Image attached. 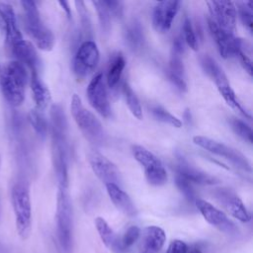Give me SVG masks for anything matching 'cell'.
Instances as JSON below:
<instances>
[{
  "label": "cell",
  "mask_w": 253,
  "mask_h": 253,
  "mask_svg": "<svg viewBox=\"0 0 253 253\" xmlns=\"http://www.w3.org/2000/svg\"><path fill=\"white\" fill-rule=\"evenodd\" d=\"M0 12L6 37V46L7 48H10L13 44L22 41L23 36L18 27L16 14L13 7L6 3H0Z\"/></svg>",
  "instance_id": "cell-18"
},
{
  "label": "cell",
  "mask_w": 253,
  "mask_h": 253,
  "mask_svg": "<svg viewBox=\"0 0 253 253\" xmlns=\"http://www.w3.org/2000/svg\"><path fill=\"white\" fill-rule=\"evenodd\" d=\"M11 203L15 215L16 229L22 239L29 238L32 230V203L26 183L17 182L11 189Z\"/></svg>",
  "instance_id": "cell-2"
},
{
  "label": "cell",
  "mask_w": 253,
  "mask_h": 253,
  "mask_svg": "<svg viewBox=\"0 0 253 253\" xmlns=\"http://www.w3.org/2000/svg\"><path fill=\"white\" fill-rule=\"evenodd\" d=\"M29 84L34 102L36 104V109L42 112L47 108L51 101L50 92L46 85L40 78L38 72H31Z\"/></svg>",
  "instance_id": "cell-21"
},
{
  "label": "cell",
  "mask_w": 253,
  "mask_h": 253,
  "mask_svg": "<svg viewBox=\"0 0 253 253\" xmlns=\"http://www.w3.org/2000/svg\"><path fill=\"white\" fill-rule=\"evenodd\" d=\"M131 151L134 159L142 166L144 176L150 185L159 187L167 182V172L156 155L140 145H133Z\"/></svg>",
  "instance_id": "cell-6"
},
{
  "label": "cell",
  "mask_w": 253,
  "mask_h": 253,
  "mask_svg": "<svg viewBox=\"0 0 253 253\" xmlns=\"http://www.w3.org/2000/svg\"><path fill=\"white\" fill-rule=\"evenodd\" d=\"M140 229L136 225L129 226L121 239H119V253L126 252L128 250L138 239L140 236Z\"/></svg>",
  "instance_id": "cell-28"
},
{
  "label": "cell",
  "mask_w": 253,
  "mask_h": 253,
  "mask_svg": "<svg viewBox=\"0 0 253 253\" xmlns=\"http://www.w3.org/2000/svg\"><path fill=\"white\" fill-rule=\"evenodd\" d=\"M29 121L38 134L42 136L45 135L47 131V124L41 111L37 109L32 110L29 114Z\"/></svg>",
  "instance_id": "cell-29"
},
{
  "label": "cell",
  "mask_w": 253,
  "mask_h": 253,
  "mask_svg": "<svg viewBox=\"0 0 253 253\" xmlns=\"http://www.w3.org/2000/svg\"><path fill=\"white\" fill-rule=\"evenodd\" d=\"M10 51L14 57V60L24 64L31 72H38L39 56L34 44L26 40H22L10 48Z\"/></svg>",
  "instance_id": "cell-17"
},
{
  "label": "cell",
  "mask_w": 253,
  "mask_h": 253,
  "mask_svg": "<svg viewBox=\"0 0 253 253\" xmlns=\"http://www.w3.org/2000/svg\"><path fill=\"white\" fill-rule=\"evenodd\" d=\"M70 110L77 126L86 138L91 142H100L104 136L103 126L99 120L84 107L77 94L72 96Z\"/></svg>",
  "instance_id": "cell-5"
},
{
  "label": "cell",
  "mask_w": 253,
  "mask_h": 253,
  "mask_svg": "<svg viewBox=\"0 0 253 253\" xmlns=\"http://www.w3.org/2000/svg\"><path fill=\"white\" fill-rule=\"evenodd\" d=\"M176 185L178 187V189L182 192V194L189 200V201H196V193L192 187V184L187 181L186 179H184L183 177H181L180 175H176Z\"/></svg>",
  "instance_id": "cell-35"
},
{
  "label": "cell",
  "mask_w": 253,
  "mask_h": 253,
  "mask_svg": "<svg viewBox=\"0 0 253 253\" xmlns=\"http://www.w3.org/2000/svg\"><path fill=\"white\" fill-rule=\"evenodd\" d=\"M86 94L88 101L94 110L104 118H109L111 116V107L103 73L99 72L91 79Z\"/></svg>",
  "instance_id": "cell-10"
},
{
  "label": "cell",
  "mask_w": 253,
  "mask_h": 253,
  "mask_svg": "<svg viewBox=\"0 0 253 253\" xmlns=\"http://www.w3.org/2000/svg\"><path fill=\"white\" fill-rule=\"evenodd\" d=\"M187 253H202V251H201L199 248L194 247V248H192V249L188 250V251H187Z\"/></svg>",
  "instance_id": "cell-40"
},
{
  "label": "cell",
  "mask_w": 253,
  "mask_h": 253,
  "mask_svg": "<svg viewBox=\"0 0 253 253\" xmlns=\"http://www.w3.org/2000/svg\"><path fill=\"white\" fill-rule=\"evenodd\" d=\"M187 251L188 246L184 241L180 239H174L168 245L166 253H187Z\"/></svg>",
  "instance_id": "cell-36"
},
{
  "label": "cell",
  "mask_w": 253,
  "mask_h": 253,
  "mask_svg": "<svg viewBox=\"0 0 253 253\" xmlns=\"http://www.w3.org/2000/svg\"><path fill=\"white\" fill-rule=\"evenodd\" d=\"M1 250H2V247H1V245H0V251H1Z\"/></svg>",
  "instance_id": "cell-42"
},
{
  "label": "cell",
  "mask_w": 253,
  "mask_h": 253,
  "mask_svg": "<svg viewBox=\"0 0 253 253\" xmlns=\"http://www.w3.org/2000/svg\"><path fill=\"white\" fill-rule=\"evenodd\" d=\"M106 7L108 8L111 15H115L116 17H121L123 14V7L120 1H103Z\"/></svg>",
  "instance_id": "cell-38"
},
{
  "label": "cell",
  "mask_w": 253,
  "mask_h": 253,
  "mask_svg": "<svg viewBox=\"0 0 253 253\" xmlns=\"http://www.w3.org/2000/svg\"><path fill=\"white\" fill-rule=\"evenodd\" d=\"M100 58L97 44L93 41H85L78 47L73 59V71L78 79L87 77L96 68Z\"/></svg>",
  "instance_id": "cell-7"
},
{
  "label": "cell",
  "mask_w": 253,
  "mask_h": 253,
  "mask_svg": "<svg viewBox=\"0 0 253 253\" xmlns=\"http://www.w3.org/2000/svg\"><path fill=\"white\" fill-rule=\"evenodd\" d=\"M212 80L214 81L219 94L224 99V101L227 103V105L230 106L235 111H237L242 116H244L245 118L251 119V116L249 115V113L242 107V105L239 103L238 99L236 98L235 93L233 92L232 88L230 87V85L227 81V78H226L222 69L220 71H218L212 77Z\"/></svg>",
  "instance_id": "cell-19"
},
{
  "label": "cell",
  "mask_w": 253,
  "mask_h": 253,
  "mask_svg": "<svg viewBox=\"0 0 253 253\" xmlns=\"http://www.w3.org/2000/svg\"><path fill=\"white\" fill-rule=\"evenodd\" d=\"M123 94L126 100V104L130 111V113L138 120H142L143 114H142V109L140 102L135 95L134 91L131 89L129 84L127 82H125L123 84Z\"/></svg>",
  "instance_id": "cell-26"
},
{
  "label": "cell",
  "mask_w": 253,
  "mask_h": 253,
  "mask_svg": "<svg viewBox=\"0 0 253 253\" xmlns=\"http://www.w3.org/2000/svg\"><path fill=\"white\" fill-rule=\"evenodd\" d=\"M30 82L29 69L17 60H11L0 70V89L7 103L13 107L23 104Z\"/></svg>",
  "instance_id": "cell-1"
},
{
  "label": "cell",
  "mask_w": 253,
  "mask_h": 253,
  "mask_svg": "<svg viewBox=\"0 0 253 253\" xmlns=\"http://www.w3.org/2000/svg\"><path fill=\"white\" fill-rule=\"evenodd\" d=\"M238 12V15L244 24V26L248 29V31L252 32V8L250 2H243L238 5V8L236 10Z\"/></svg>",
  "instance_id": "cell-34"
},
{
  "label": "cell",
  "mask_w": 253,
  "mask_h": 253,
  "mask_svg": "<svg viewBox=\"0 0 253 253\" xmlns=\"http://www.w3.org/2000/svg\"><path fill=\"white\" fill-rule=\"evenodd\" d=\"M140 242L136 253H158L165 244L166 234L164 230L155 225L146 226L140 232Z\"/></svg>",
  "instance_id": "cell-16"
},
{
  "label": "cell",
  "mask_w": 253,
  "mask_h": 253,
  "mask_svg": "<svg viewBox=\"0 0 253 253\" xmlns=\"http://www.w3.org/2000/svg\"><path fill=\"white\" fill-rule=\"evenodd\" d=\"M183 34H184V40L187 42V44L193 49V50H198L199 48V43L197 37L195 35L191 20L186 17L183 23Z\"/></svg>",
  "instance_id": "cell-33"
},
{
  "label": "cell",
  "mask_w": 253,
  "mask_h": 253,
  "mask_svg": "<svg viewBox=\"0 0 253 253\" xmlns=\"http://www.w3.org/2000/svg\"><path fill=\"white\" fill-rule=\"evenodd\" d=\"M179 1H161L155 5L152 14V25L156 32L164 34L170 30L179 10Z\"/></svg>",
  "instance_id": "cell-15"
},
{
  "label": "cell",
  "mask_w": 253,
  "mask_h": 253,
  "mask_svg": "<svg viewBox=\"0 0 253 253\" xmlns=\"http://www.w3.org/2000/svg\"><path fill=\"white\" fill-rule=\"evenodd\" d=\"M21 4L24 9L27 33L40 49L50 50L54 45V37L51 31L43 24L36 3L34 1H22Z\"/></svg>",
  "instance_id": "cell-3"
},
{
  "label": "cell",
  "mask_w": 253,
  "mask_h": 253,
  "mask_svg": "<svg viewBox=\"0 0 253 253\" xmlns=\"http://www.w3.org/2000/svg\"><path fill=\"white\" fill-rule=\"evenodd\" d=\"M0 27H3V20H2V16H1V12H0Z\"/></svg>",
  "instance_id": "cell-41"
},
{
  "label": "cell",
  "mask_w": 253,
  "mask_h": 253,
  "mask_svg": "<svg viewBox=\"0 0 253 253\" xmlns=\"http://www.w3.org/2000/svg\"><path fill=\"white\" fill-rule=\"evenodd\" d=\"M193 142L196 145L202 147L203 149H205L212 154H215V155H218V156H221V157L227 159L232 164L236 165L237 167H239L243 170H247V171L251 170V167H250L248 161L239 151H237L231 147H228L221 142H217L211 138H209V137L203 136V135L194 136Z\"/></svg>",
  "instance_id": "cell-8"
},
{
  "label": "cell",
  "mask_w": 253,
  "mask_h": 253,
  "mask_svg": "<svg viewBox=\"0 0 253 253\" xmlns=\"http://www.w3.org/2000/svg\"><path fill=\"white\" fill-rule=\"evenodd\" d=\"M89 163L94 174L99 180L106 184H117L121 181L120 171L117 166L107 157L99 152H91L89 154Z\"/></svg>",
  "instance_id": "cell-14"
},
{
  "label": "cell",
  "mask_w": 253,
  "mask_h": 253,
  "mask_svg": "<svg viewBox=\"0 0 253 253\" xmlns=\"http://www.w3.org/2000/svg\"><path fill=\"white\" fill-rule=\"evenodd\" d=\"M58 3H59V5L62 7V9L65 11L67 17L70 18V17H71V10H70V8H69L68 3H67L66 1H59Z\"/></svg>",
  "instance_id": "cell-39"
},
{
  "label": "cell",
  "mask_w": 253,
  "mask_h": 253,
  "mask_svg": "<svg viewBox=\"0 0 253 253\" xmlns=\"http://www.w3.org/2000/svg\"><path fill=\"white\" fill-rule=\"evenodd\" d=\"M243 43H244V42H242L241 47H240L239 50L237 51L236 56L239 58V61H240V63L242 64L243 68L251 75V73H252V63H251V59H250V57L247 55L246 51L243 50Z\"/></svg>",
  "instance_id": "cell-37"
},
{
  "label": "cell",
  "mask_w": 253,
  "mask_h": 253,
  "mask_svg": "<svg viewBox=\"0 0 253 253\" xmlns=\"http://www.w3.org/2000/svg\"><path fill=\"white\" fill-rule=\"evenodd\" d=\"M215 199L222 208L234 218L241 222H248L251 219L250 213L240 198L229 189H219L214 193Z\"/></svg>",
  "instance_id": "cell-13"
},
{
  "label": "cell",
  "mask_w": 253,
  "mask_h": 253,
  "mask_svg": "<svg viewBox=\"0 0 253 253\" xmlns=\"http://www.w3.org/2000/svg\"><path fill=\"white\" fill-rule=\"evenodd\" d=\"M56 228L59 243L65 251L72 247L73 217L67 186H58L56 204Z\"/></svg>",
  "instance_id": "cell-4"
},
{
  "label": "cell",
  "mask_w": 253,
  "mask_h": 253,
  "mask_svg": "<svg viewBox=\"0 0 253 253\" xmlns=\"http://www.w3.org/2000/svg\"><path fill=\"white\" fill-rule=\"evenodd\" d=\"M230 124L236 134H238L240 137L247 140L248 142H252V129L246 123L239 119L233 118L230 121Z\"/></svg>",
  "instance_id": "cell-32"
},
{
  "label": "cell",
  "mask_w": 253,
  "mask_h": 253,
  "mask_svg": "<svg viewBox=\"0 0 253 253\" xmlns=\"http://www.w3.org/2000/svg\"><path fill=\"white\" fill-rule=\"evenodd\" d=\"M126 39L128 45L132 49H139L143 44V33L142 29L137 22L130 24L126 31Z\"/></svg>",
  "instance_id": "cell-27"
},
{
  "label": "cell",
  "mask_w": 253,
  "mask_h": 253,
  "mask_svg": "<svg viewBox=\"0 0 253 253\" xmlns=\"http://www.w3.org/2000/svg\"><path fill=\"white\" fill-rule=\"evenodd\" d=\"M176 172L191 184L195 183L200 185H213L217 183V180L214 177L192 167L183 159H180L178 165L176 166Z\"/></svg>",
  "instance_id": "cell-22"
},
{
  "label": "cell",
  "mask_w": 253,
  "mask_h": 253,
  "mask_svg": "<svg viewBox=\"0 0 253 253\" xmlns=\"http://www.w3.org/2000/svg\"><path fill=\"white\" fill-rule=\"evenodd\" d=\"M92 4L96 8L102 30L106 33L109 32L110 27H111V18H112V16H111V13L109 12L108 8L106 7V5L104 4L103 1H92Z\"/></svg>",
  "instance_id": "cell-31"
},
{
  "label": "cell",
  "mask_w": 253,
  "mask_h": 253,
  "mask_svg": "<svg viewBox=\"0 0 253 253\" xmlns=\"http://www.w3.org/2000/svg\"><path fill=\"white\" fill-rule=\"evenodd\" d=\"M182 51L172 48V55L169 62L168 77L170 81L181 91H186L187 85L184 80V65L182 60Z\"/></svg>",
  "instance_id": "cell-23"
},
{
  "label": "cell",
  "mask_w": 253,
  "mask_h": 253,
  "mask_svg": "<svg viewBox=\"0 0 253 253\" xmlns=\"http://www.w3.org/2000/svg\"><path fill=\"white\" fill-rule=\"evenodd\" d=\"M0 70H1V65H0Z\"/></svg>",
  "instance_id": "cell-43"
},
{
  "label": "cell",
  "mask_w": 253,
  "mask_h": 253,
  "mask_svg": "<svg viewBox=\"0 0 253 253\" xmlns=\"http://www.w3.org/2000/svg\"><path fill=\"white\" fill-rule=\"evenodd\" d=\"M95 226L98 234L107 248L119 253V238L109 225V223L101 216L95 218Z\"/></svg>",
  "instance_id": "cell-24"
},
{
  "label": "cell",
  "mask_w": 253,
  "mask_h": 253,
  "mask_svg": "<svg viewBox=\"0 0 253 253\" xmlns=\"http://www.w3.org/2000/svg\"><path fill=\"white\" fill-rule=\"evenodd\" d=\"M152 114L153 116L160 122L168 124L172 126L175 127H181L182 126V122L172 114H170L167 110L160 106H155L152 108Z\"/></svg>",
  "instance_id": "cell-30"
},
{
  "label": "cell",
  "mask_w": 253,
  "mask_h": 253,
  "mask_svg": "<svg viewBox=\"0 0 253 253\" xmlns=\"http://www.w3.org/2000/svg\"><path fill=\"white\" fill-rule=\"evenodd\" d=\"M210 17L218 27L234 34L236 25V7L231 1H207Z\"/></svg>",
  "instance_id": "cell-9"
},
{
  "label": "cell",
  "mask_w": 253,
  "mask_h": 253,
  "mask_svg": "<svg viewBox=\"0 0 253 253\" xmlns=\"http://www.w3.org/2000/svg\"><path fill=\"white\" fill-rule=\"evenodd\" d=\"M105 186L110 200L119 211L127 216L136 215L137 211L134 204L132 203L129 196L124 190H122L119 185L110 183L106 184Z\"/></svg>",
  "instance_id": "cell-20"
},
{
  "label": "cell",
  "mask_w": 253,
  "mask_h": 253,
  "mask_svg": "<svg viewBox=\"0 0 253 253\" xmlns=\"http://www.w3.org/2000/svg\"><path fill=\"white\" fill-rule=\"evenodd\" d=\"M126 67V59L121 52L116 53L110 60L107 72V84L111 89L116 88L119 84L124 69Z\"/></svg>",
  "instance_id": "cell-25"
},
{
  "label": "cell",
  "mask_w": 253,
  "mask_h": 253,
  "mask_svg": "<svg viewBox=\"0 0 253 253\" xmlns=\"http://www.w3.org/2000/svg\"><path fill=\"white\" fill-rule=\"evenodd\" d=\"M208 24L210 32L216 43L220 55L223 58L236 55L243 42L240 39L235 38L234 34L226 32L225 30L218 27L211 18H208Z\"/></svg>",
  "instance_id": "cell-12"
},
{
  "label": "cell",
  "mask_w": 253,
  "mask_h": 253,
  "mask_svg": "<svg viewBox=\"0 0 253 253\" xmlns=\"http://www.w3.org/2000/svg\"><path fill=\"white\" fill-rule=\"evenodd\" d=\"M195 205L206 221L211 225L226 234H233L237 231V227L227 217V215L211 203L202 199H197L195 201Z\"/></svg>",
  "instance_id": "cell-11"
}]
</instances>
